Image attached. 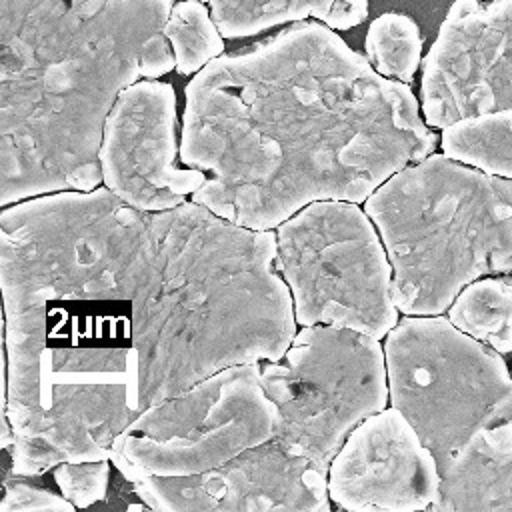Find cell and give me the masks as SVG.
<instances>
[{
    "label": "cell",
    "mask_w": 512,
    "mask_h": 512,
    "mask_svg": "<svg viewBox=\"0 0 512 512\" xmlns=\"http://www.w3.org/2000/svg\"><path fill=\"white\" fill-rule=\"evenodd\" d=\"M210 14L224 38H244L310 16L308 0H210Z\"/></svg>",
    "instance_id": "cell-18"
},
{
    "label": "cell",
    "mask_w": 512,
    "mask_h": 512,
    "mask_svg": "<svg viewBox=\"0 0 512 512\" xmlns=\"http://www.w3.org/2000/svg\"><path fill=\"white\" fill-rule=\"evenodd\" d=\"M432 510H512V394L440 472Z\"/></svg>",
    "instance_id": "cell-13"
},
{
    "label": "cell",
    "mask_w": 512,
    "mask_h": 512,
    "mask_svg": "<svg viewBox=\"0 0 512 512\" xmlns=\"http://www.w3.org/2000/svg\"><path fill=\"white\" fill-rule=\"evenodd\" d=\"M364 50L378 74L410 84L422 64V34L410 16L384 12L370 22Z\"/></svg>",
    "instance_id": "cell-17"
},
{
    "label": "cell",
    "mask_w": 512,
    "mask_h": 512,
    "mask_svg": "<svg viewBox=\"0 0 512 512\" xmlns=\"http://www.w3.org/2000/svg\"><path fill=\"white\" fill-rule=\"evenodd\" d=\"M202 2H210V0H202Z\"/></svg>",
    "instance_id": "cell-22"
},
{
    "label": "cell",
    "mask_w": 512,
    "mask_h": 512,
    "mask_svg": "<svg viewBox=\"0 0 512 512\" xmlns=\"http://www.w3.org/2000/svg\"><path fill=\"white\" fill-rule=\"evenodd\" d=\"M434 146L406 82L378 74L326 24L300 20L192 76L178 154L206 172L194 202L274 230L318 200L366 202Z\"/></svg>",
    "instance_id": "cell-2"
},
{
    "label": "cell",
    "mask_w": 512,
    "mask_h": 512,
    "mask_svg": "<svg viewBox=\"0 0 512 512\" xmlns=\"http://www.w3.org/2000/svg\"><path fill=\"white\" fill-rule=\"evenodd\" d=\"M276 252L296 324L352 328L378 340L398 324L392 264L372 218L356 202L304 206L276 228Z\"/></svg>",
    "instance_id": "cell-5"
},
{
    "label": "cell",
    "mask_w": 512,
    "mask_h": 512,
    "mask_svg": "<svg viewBox=\"0 0 512 512\" xmlns=\"http://www.w3.org/2000/svg\"><path fill=\"white\" fill-rule=\"evenodd\" d=\"M122 478L150 510L160 512L332 508L328 474L278 438L200 474L158 476L132 470Z\"/></svg>",
    "instance_id": "cell-10"
},
{
    "label": "cell",
    "mask_w": 512,
    "mask_h": 512,
    "mask_svg": "<svg viewBox=\"0 0 512 512\" xmlns=\"http://www.w3.org/2000/svg\"><path fill=\"white\" fill-rule=\"evenodd\" d=\"M440 146L458 162L512 178V108L470 116L442 128Z\"/></svg>",
    "instance_id": "cell-14"
},
{
    "label": "cell",
    "mask_w": 512,
    "mask_h": 512,
    "mask_svg": "<svg viewBox=\"0 0 512 512\" xmlns=\"http://www.w3.org/2000/svg\"><path fill=\"white\" fill-rule=\"evenodd\" d=\"M364 210L406 316H438L470 282L512 272V178L430 154L380 184Z\"/></svg>",
    "instance_id": "cell-4"
},
{
    "label": "cell",
    "mask_w": 512,
    "mask_h": 512,
    "mask_svg": "<svg viewBox=\"0 0 512 512\" xmlns=\"http://www.w3.org/2000/svg\"><path fill=\"white\" fill-rule=\"evenodd\" d=\"M438 490L434 454L394 406L364 418L328 468V494L342 510H424Z\"/></svg>",
    "instance_id": "cell-12"
},
{
    "label": "cell",
    "mask_w": 512,
    "mask_h": 512,
    "mask_svg": "<svg viewBox=\"0 0 512 512\" xmlns=\"http://www.w3.org/2000/svg\"><path fill=\"white\" fill-rule=\"evenodd\" d=\"M260 378L282 416L276 438L324 474L350 432L390 402L380 340L352 328L302 326Z\"/></svg>",
    "instance_id": "cell-7"
},
{
    "label": "cell",
    "mask_w": 512,
    "mask_h": 512,
    "mask_svg": "<svg viewBox=\"0 0 512 512\" xmlns=\"http://www.w3.org/2000/svg\"><path fill=\"white\" fill-rule=\"evenodd\" d=\"M276 232L198 202L138 210L106 186L0 212L2 416L12 474L110 458L150 406L296 336Z\"/></svg>",
    "instance_id": "cell-1"
},
{
    "label": "cell",
    "mask_w": 512,
    "mask_h": 512,
    "mask_svg": "<svg viewBox=\"0 0 512 512\" xmlns=\"http://www.w3.org/2000/svg\"><path fill=\"white\" fill-rule=\"evenodd\" d=\"M430 128L512 108V0H454L422 62Z\"/></svg>",
    "instance_id": "cell-9"
},
{
    "label": "cell",
    "mask_w": 512,
    "mask_h": 512,
    "mask_svg": "<svg viewBox=\"0 0 512 512\" xmlns=\"http://www.w3.org/2000/svg\"><path fill=\"white\" fill-rule=\"evenodd\" d=\"M310 16L332 30H348L368 16V0H308Z\"/></svg>",
    "instance_id": "cell-21"
},
{
    "label": "cell",
    "mask_w": 512,
    "mask_h": 512,
    "mask_svg": "<svg viewBox=\"0 0 512 512\" xmlns=\"http://www.w3.org/2000/svg\"><path fill=\"white\" fill-rule=\"evenodd\" d=\"M450 322L500 354L512 352V278H478L454 298Z\"/></svg>",
    "instance_id": "cell-15"
},
{
    "label": "cell",
    "mask_w": 512,
    "mask_h": 512,
    "mask_svg": "<svg viewBox=\"0 0 512 512\" xmlns=\"http://www.w3.org/2000/svg\"><path fill=\"white\" fill-rule=\"evenodd\" d=\"M32 476L10 474L2 480L0 512H30V510H60L70 512L76 506L46 486L30 482Z\"/></svg>",
    "instance_id": "cell-20"
},
{
    "label": "cell",
    "mask_w": 512,
    "mask_h": 512,
    "mask_svg": "<svg viewBox=\"0 0 512 512\" xmlns=\"http://www.w3.org/2000/svg\"><path fill=\"white\" fill-rule=\"evenodd\" d=\"M110 464V458L60 462L52 468V478L64 498H68L76 508H88L106 498Z\"/></svg>",
    "instance_id": "cell-19"
},
{
    "label": "cell",
    "mask_w": 512,
    "mask_h": 512,
    "mask_svg": "<svg viewBox=\"0 0 512 512\" xmlns=\"http://www.w3.org/2000/svg\"><path fill=\"white\" fill-rule=\"evenodd\" d=\"M384 356L390 404L414 426L440 472L512 394L502 354L440 314L398 320Z\"/></svg>",
    "instance_id": "cell-6"
},
{
    "label": "cell",
    "mask_w": 512,
    "mask_h": 512,
    "mask_svg": "<svg viewBox=\"0 0 512 512\" xmlns=\"http://www.w3.org/2000/svg\"><path fill=\"white\" fill-rule=\"evenodd\" d=\"M260 372V362L232 364L150 406L116 436L112 466L120 476H190L276 438L282 416Z\"/></svg>",
    "instance_id": "cell-8"
},
{
    "label": "cell",
    "mask_w": 512,
    "mask_h": 512,
    "mask_svg": "<svg viewBox=\"0 0 512 512\" xmlns=\"http://www.w3.org/2000/svg\"><path fill=\"white\" fill-rule=\"evenodd\" d=\"M176 94L168 82L138 80L116 98L102 134V184L138 210H170L204 182L200 168L176 164Z\"/></svg>",
    "instance_id": "cell-11"
},
{
    "label": "cell",
    "mask_w": 512,
    "mask_h": 512,
    "mask_svg": "<svg viewBox=\"0 0 512 512\" xmlns=\"http://www.w3.org/2000/svg\"><path fill=\"white\" fill-rule=\"evenodd\" d=\"M164 36L170 42L176 72L182 76L200 72L224 54V36L210 14V6L202 0L174 2L164 24Z\"/></svg>",
    "instance_id": "cell-16"
},
{
    "label": "cell",
    "mask_w": 512,
    "mask_h": 512,
    "mask_svg": "<svg viewBox=\"0 0 512 512\" xmlns=\"http://www.w3.org/2000/svg\"><path fill=\"white\" fill-rule=\"evenodd\" d=\"M174 0H0V206L102 184L124 88L176 70Z\"/></svg>",
    "instance_id": "cell-3"
}]
</instances>
